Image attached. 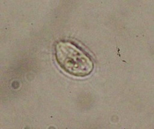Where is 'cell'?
<instances>
[{
  "instance_id": "1",
  "label": "cell",
  "mask_w": 154,
  "mask_h": 129,
  "mask_svg": "<svg viewBox=\"0 0 154 129\" xmlns=\"http://www.w3.org/2000/svg\"><path fill=\"white\" fill-rule=\"evenodd\" d=\"M59 46L61 48L58 49V60L66 71L75 75H85L92 70V62L83 52L69 44Z\"/></svg>"
}]
</instances>
